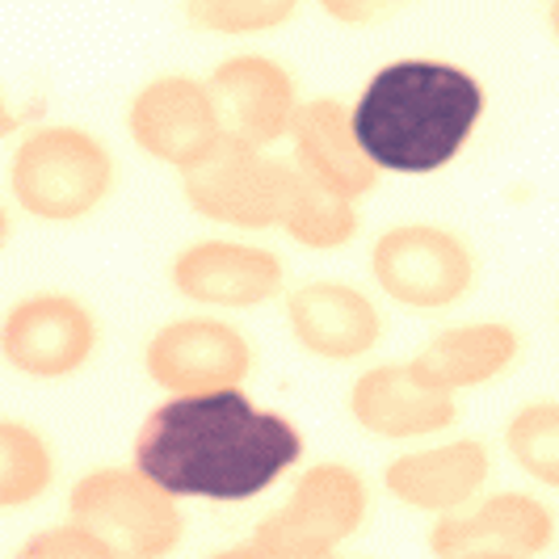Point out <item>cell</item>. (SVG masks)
<instances>
[{
	"instance_id": "cell-2",
	"label": "cell",
	"mask_w": 559,
	"mask_h": 559,
	"mask_svg": "<svg viewBox=\"0 0 559 559\" xmlns=\"http://www.w3.org/2000/svg\"><path fill=\"white\" fill-rule=\"evenodd\" d=\"M484 110L479 84L433 59L383 68L354 106V140L366 160L392 173H433L472 140Z\"/></svg>"
},
{
	"instance_id": "cell-1",
	"label": "cell",
	"mask_w": 559,
	"mask_h": 559,
	"mask_svg": "<svg viewBox=\"0 0 559 559\" xmlns=\"http://www.w3.org/2000/svg\"><path fill=\"white\" fill-rule=\"evenodd\" d=\"M299 429L240 392H206L156 408L140 433V472L173 497L249 501L299 459Z\"/></svg>"
}]
</instances>
